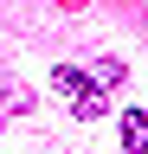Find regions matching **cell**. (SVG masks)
I'll use <instances>...</instances> for the list:
<instances>
[{
	"instance_id": "cell-3",
	"label": "cell",
	"mask_w": 148,
	"mask_h": 154,
	"mask_svg": "<svg viewBox=\"0 0 148 154\" xmlns=\"http://www.w3.org/2000/svg\"><path fill=\"white\" fill-rule=\"evenodd\" d=\"M32 109V90L13 84V77H0V116H26Z\"/></svg>"
},
{
	"instance_id": "cell-4",
	"label": "cell",
	"mask_w": 148,
	"mask_h": 154,
	"mask_svg": "<svg viewBox=\"0 0 148 154\" xmlns=\"http://www.w3.org/2000/svg\"><path fill=\"white\" fill-rule=\"evenodd\" d=\"M103 109H109V90H84L77 103H71V116H77V122H97Z\"/></svg>"
},
{
	"instance_id": "cell-5",
	"label": "cell",
	"mask_w": 148,
	"mask_h": 154,
	"mask_svg": "<svg viewBox=\"0 0 148 154\" xmlns=\"http://www.w3.org/2000/svg\"><path fill=\"white\" fill-rule=\"evenodd\" d=\"M90 84H97V90H116V84H122V64H116V58H103V64L90 71Z\"/></svg>"
},
{
	"instance_id": "cell-1",
	"label": "cell",
	"mask_w": 148,
	"mask_h": 154,
	"mask_svg": "<svg viewBox=\"0 0 148 154\" xmlns=\"http://www.w3.org/2000/svg\"><path fill=\"white\" fill-rule=\"evenodd\" d=\"M52 90H58L65 103H77V96H84V90H97V84H90L77 64H58V71H52Z\"/></svg>"
},
{
	"instance_id": "cell-2",
	"label": "cell",
	"mask_w": 148,
	"mask_h": 154,
	"mask_svg": "<svg viewBox=\"0 0 148 154\" xmlns=\"http://www.w3.org/2000/svg\"><path fill=\"white\" fill-rule=\"evenodd\" d=\"M122 148L129 154H148V109H129L122 116Z\"/></svg>"
}]
</instances>
